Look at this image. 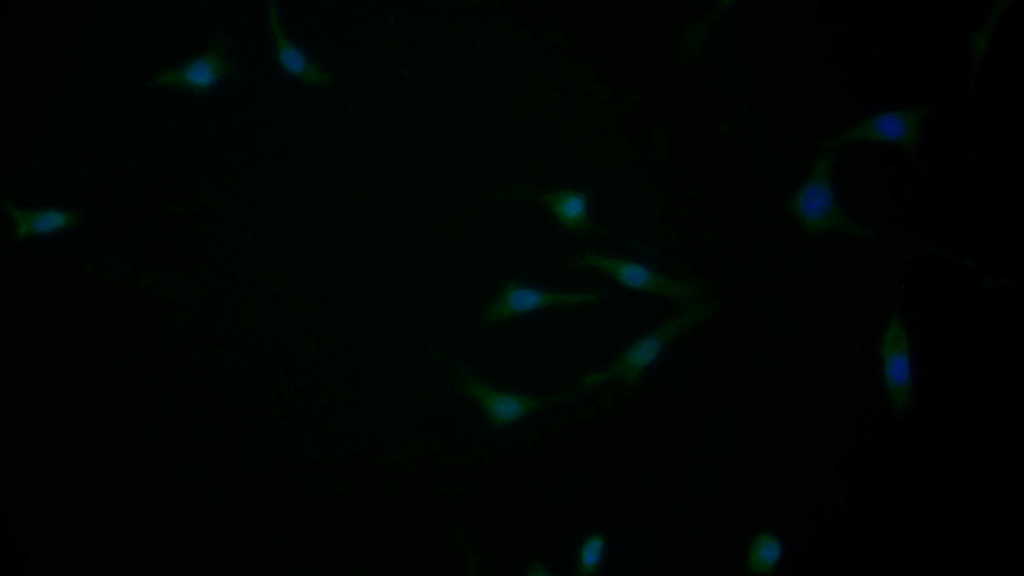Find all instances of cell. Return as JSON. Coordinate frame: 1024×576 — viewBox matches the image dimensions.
<instances>
[{
	"mask_svg": "<svg viewBox=\"0 0 1024 576\" xmlns=\"http://www.w3.org/2000/svg\"><path fill=\"white\" fill-rule=\"evenodd\" d=\"M885 388L894 411L905 412L913 400L912 369L907 331L898 312L887 320L881 341Z\"/></svg>",
	"mask_w": 1024,
	"mask_h": 576,
	"instance_id": "52a82bcc",
	"label": "cell"
},
{
	"mask_svg": "<svg viewBox=\"0 0 1024 576\" xmlns=\"http://www.w3.org/2000/svg\"><path fill=\"white\" fill-rule=\"evenodd\" d=\"M265 10L267 30L280 68L295 80L312 88L324 87L331 83L333 75L315 63L289 36L277 3L267 2Z\"/></svg>",
	"mask_w": 1024,
	"mask_h": 576,
	"instance_id": "9c48e42d",
	"label": "cell"
},
{
	"mask_svg": "<svg viewBox=\"0 0 1024 576\" xmlns=\"http://www.w3.org/2000/svg\"><path fill=\"white\" fill-rule=\"evenodd\" d=\"M605 547V539L601 534L590 535L583 543L578 557V573H593L599 566Z\"/></svg>",
	"mask_w": 1024,
	"mask_h": 576,
	"instance_id": "4fadbf2b",
	"label": "cell"
},
{
	"mask_svg": "<svg viewBox=\"0 0 1024 576\" xmlns=\"http://www.w3.org/2000/svg\"><path fill=\"white\" fill-rule=\"evenodd\" d=\"M229 57L227 41H218L185 65L156 73L152 77V85L193 93L205 92L228 73Z\"/></svg>",
	"mask_w": 1024,
	"mask_h": 576,
	"instance_id": "ba28073f",
	"label": "cell"
},
{
	"mask_svg": "<svg viewBox=\"0 0 1024 576\" xmlns=\"http://www.w3.org/2000/svg\"><path fill=\"white\" fill-rule=\"evenodd\" d=\"M930 114L927 104H915L887 110L865 117L849 129L826 142L825 148L836 150L855 142L888 143L908 152L918 151L922 125Z\"/></svg>",
	"mask_w": 1024,
	"mask_h": 576,
	"instance_id": "5b68a950",
	"label": "cell"
},
{
	"mask_svg": "<svg viewBox=\"0 0 1024 576\" xmlns=\"http://www.w3.org/2000/svg\"><path fill=\"white\" fill-rule=\"evenodd\" d=\"M5 209L14 221V231L18 235H30L52 232L77 223L78 215L59 209L21 210L7 205Z\"/></svg>",
	"mask_w": 1024,
	"mask_h": 576,
	"instance_id": "30bf717a",
	"label": "cell"
},
{
	"mask_svg": "<svg viewBox=\"0 0 1024 576\" xmlns=\"http://www.w3.org/2000/svg\"><path fill=\"white\" fill-rule=\"evenodd\" d=\"M834 149L826 148L811 168L810 175L788 203V211L811 234L836 232L854 237H871L872 232L848 218L839 206L833 188Z\"/></svg>",
	"mask_w": 1024,
	"mask_h": 576,
	"instance_id": "6da1fadb",
	"label": "cell"
},
{
	"mask_svg": "<svg viewBox=\"0 0 1024 576\" xmlns=\"http://www.w3.org/2000/svg\"><path fill=\"white\" fill-rule=\"evenodd\" d=\"M462 381L466 394L496 427L516 422L547 406L571 400L580 392L576 389L574 392L550 396L516 392L492 386L472 373L463 374Z\"/></svg>",
	"mask_w": 1024,
	"mask_h": 576,
	"instance_id": "8992f818",
	"label": "cell"
},
{
	"mask_svg": "<svg viewBox=\"0 0 1024 576\" xmlns=\"http://www.w3.org/2000/svg\"><path fill=\"white\" fill-rule=\"evenodd\" d=\"M541 201L560 224L570 230L588 226V200L584 192L563 190L544 195Z\"/></svg>",
	"mask_w": 1024,
	"mask_h": 576,
	"instance_id": "8fae6325",
	"label": "cell"
},
{
	"mask_svg": "<svg viewBox=\"0 0 1024 576\" xmlns=\"http://www.w3.org/2000/svg\"><path fill=\"white\" fill-rule=\"evenodd\" d=\"M567 265L576 270L602 273L628 288L679 303H698L704 294V288L696 282L665 276L630 259L585 251L572 255Z\"/></svg>",
	"mask_w": 1024,
	"mask_h": 576,
	"instance_id": "3957f363",
	"label": "cell"
},
{
	"mask_svg": "<svg viewBox=\"0 0 1024 576\" xmlns=\"http://www.w3.org/2000/svg\"><path fill=\"white\" fill-rule=\"evenodd\" d=\"M601 294L591 290L544 289L520 281L505 282L481 313L485 327L500 325L534 311L596 304Z\"/></svg>",
	"mask_w": 1024,
	"mask_h": 576,
	"instance_id": "277c9868",
	"label": "cell"
},
{
	"mask_svg": "<svg viewBox=\"0 0 1024 576\" xmlns=\"http://www.w3.org/2000/svg\"><path fill=\"white\" fill-rule=\"evenodd\" d=\"M781 553L778 539L770 534L758 536L753 542L749 555V567L757 572L770 570Z\"/></svg>",
	"mask_w": 1024,
	"mask_h": 576,
	"instance_id": "7c38bea8",
	"label": "cell"
},
{
	"mask_svg": "<svg viewBox=\"0 0 1024 576\" xmlns=\"http://www.w3.org/2000/svg\"><path fill=\"white\" fill-rule=\"evenodd\" d=\"M711 303L698 302L680 310L654 330L632 343L614 362L600 371L590 373L577 390L615 381L630 380L655 360L664 347L682 333L705 321L713 313Z\"/></svg>",
	"mask_w": 1024,
	"mask_h": 576,
	"instance_id": "7a4b0ae2",
	"label": "cell"
}]
</instances>
